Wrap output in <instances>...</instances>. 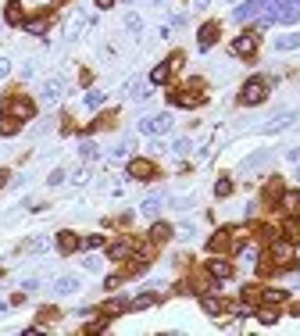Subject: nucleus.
Listing matches in <instances>:
<instances>
[{"label": "nucleus", "mask_w": 300, "mask_h": 336, "mask_svg": "<svg viewBox=\"0 0 300 336\" xmlns=\"http://www.w3.org/2000/svg\"><path fill=\"white\" fill-rule=\"evenodd\" d=\"M18 125H22V122H18L14 115H7V111H4V118H0V136H14V133H18Z\"/></svg>", "instance_id": "obj_27"}, {"label": "nucleus", "mask_w": 300, "mask_h": 336, "mask_svg": "<svg viewBox=\"0 0 300 336\" xmlns=\"http://www.w3.org/2000/svg\"><path fill=\"white\" fill-rule=\"evenodd\" d=\"M268 4H272V0H247V4H239V7H236V22H250V18H257L261 11H268Z\"/></svg>", "instance_id": "obj_8"}, {"label": "nucleus", "mask_w": 300, "mask_h": 336, "mask_svg": "<svg viewBox=\"0 0 300 336\" xmlns=\"http://www.w3.org/2000/svg\"><path fill=\"white\" fill-rule=\"evenodd\" d=\"M154 301H157L154 293H143V297H136V301H133V308H150Z\"/></svg>", "instance_id": "obj_38"}, {"label": "nucleus", "mask_w": 300, "mask_h": 336, "mask_svg": "<svg viewBox=\"0 0 300 336\" xmlns=\"http://www.w3.org/2000/svg\"><path fill=\"white\" fill-rule=\"evenodd\" d=\"M58 247H61V254H75L79 236H75V233H61V236H58Z\"/></svg>", "instance_id": "obj_28"}, {"label": "nucleus", "mask_w": 300, "mask_h": 336, "mask_svg": "<svg viewBox=\"0 0 300 336\" xmlns=\"http://www.w3.org/2000/svg\"><path fill=\"white\" fill-rule=\"evenodd\" d=\"M129 254H133V244H129V240H118V244L107 247V257H111V261H125Z\"/></svg>", "instance_id": "obj_19"}, {"label": "nucleus", "mask_w": 300, "mask_h": 336, "mask_svg": "<svg viewBox=\"0 0 300 336\" xmlns=\"http://www.w3.org/2000/svg\"><path fill=\"white\" fill-rule=\"evenodd\" d=\"M175 229H179V236H186V240H190V236H193V233H197V229H193V226H190V222H182V226H175Z\"/></svg>", "instance_id": "obj_43"}, {"label": "nucleus", "mask_w": 300, "mask_h": 336, "mask_svg": "<svg viewBox=\"0 0 300 336\" xmlns=\"http://www.w3.org/2000/svg\"><path fill=\"white\" fill-rule=\"evenodd\" d=\"M261 22H265V25H272V22L293 25V22H300V0H272V4H268V14H265Z\"/></svg>", "instance_id": "obj_1"}, {"label": "nucleus", "mask_w": 300, "mask_h": 336, "mask_svg": "<svg viewBox=\"0 0 300 336\" xmlns=\"http://www.w3.org/2000/svg\"><path fill=\"white\" fill-rule=\"evenodd\" d=\"M7 72H11V61H7V58H0V76H7Z\"/></svg>", "instance_id": "obj_50"}, {"label": "nucleus", "mask_w": 300, "mask_h": 336, "mask_svg": "<svg viewBox=\"0 0 300 336\" xmlns=\"http://www.w3.org/2000/svg\"><path fill=\"white\" fill-rule=\"evenodd\" d=\"M82 283H79V275H58L54 279V293H61V297H68V293H75Z\"/></svg>", "instance_id": "obj_12"}, {"label": "nucleus", "mask_w": 300, "mask_h": 336, "mask_svg": "<svg viewBox=\"0 0 300 336\" xmlns=\"http://www.w3.org/2000/svg\"><path fill=\"white\" fill-rule=\"evenodd\" d=\"M168 129H172V115H150L140 122V133H147V136H161Z\"/></svg>", "instance_id": "obj_4"}, {"label": "nucleus", "mask_w": 300, "mask_h": 336, "mask_svg": "<svg viewBox=\"0 0 300 336\" xmlns=\"http://www.w3.org/2000/svg\"><path fill=\"white\" fill-rule=\"evenodd\" d=\"M293 122H297V115H290V111H286V115H275V118H268V122L261 125V133H265V136H272V133H283V129H290Z\"/></svg>", "instance_id": "obj_11"}, {"label": "nucleus", "mask_w": 300, "mask_h": 336, "mask_svg": "<svg viewBox=\"0 0 300 336\" xmlns=\"http://www.w3.org/2000/svg\"><path fill=\"white\" fill-rule=\"evenodd\" d=\"M200 308H204L208 315H222V311H229V304H225L222 297H211V293H204V297H200Z\"/></svg>", "instance_id": "obj_14"}, {"label": "nucleus", "mask_w": 300, "mask_h": 336, "mask_svg": "<svg viewBox=\"0 0 300 336\" xmlns=\"http://www.w3.org/2000/svg\"><path fill=\"white\" fill-rule=\"evenodd\" d=\"M268 161H272V151H257L254 158H247V161H243V172L250 175V172H257V168H265Z\"/></svg>", "instance_id": "obj_15"}, {"label": "nucleus", "mask_w": 300, "mask_h": 336, "mask_svg": "<svg viewBox=\"0 0 300 336\" xmlns=\"http://www.w3.org/2000/svg\"><path fill=\"white\" fill-rule=\"evenodd\" d=\"M4 22H7V25H22V4H18V0H11V4L4 7Z\"/></svg>", "instance_id": "obj_21"}, {"label": "nucleus", "mask_w": 300, "mask_h": 336, "mask_svg": "<svg viewBox=\"0 0 300 336\" xmlns=\"http://www.w3.org/2000/svg\"><path fill=\"white\" fill-rule=\"evenodd\" d=\"M193 89H182V93H175V104H182V107H197V104H200V100H204V89H200V79H193Z\"/></svg>", "instance_id": "obj_9"}, {"label": "nucleus", "mask_w": 300, "mask_h": 336, "mask_svg": "<svg viewBox=\"0 0 300 336\" xmlns=\"http://www.w3.org/2000/svg\"><path fill=\"white\" fill-rule=\"evenodd\" d=\"M208 272H211L215 279H229V275H232V265H229L225 257H215V261L208 265Z\"/></svg>", "instance_id": "obj_20"}, {"label": "nucleus", "mask_w": 300, "mask_h": 336, "mask_svg": "<svg viewBox=\"0 0 300 336\" xmlns=\"http://www.w3.org/2000/svg\"><path fill=\"white\" fill-rule=\"evenodd\" d=\"M58 315H61L58 308H40V322H54Z\"/></svg>", "instance_id": "obj_36"}, {"label": "nucleus", "mask_w": 300, "mask_h": 336, "mask_svg": "<svg viewBox=\"0 0 300 336\" xmlns=\"http://www.w3.org/2000/svg\"><path fill=\"white\" fill-rule=\"evenodd\" d=\"M168 76H172V68H168V61H164V65H157V68L150 72V83L161 86V83H168Z\"/></svg>", "instance_id": "obj_30"}, {"label": "nucleus", "mask_w": 300, "mask_h": 336, "mask_svg": "<svg viewBox=\"0 0 300 336\" xmlns=\"http://www.w3.org/2000/svg\"><path fill=\"white\" fill-rule=\"evenodd\" d=\"M286 161H297V165H300V147H293V151H286Z\"/></svg>", "instance_id": "obj_49"}, {"label": "nucleus", "mask_w": 300, "mask_h": 336, "mask_svg": "<svg viewBox=\"0 0 300 336\" xmlns=\"http://www.w3.org/2000/svg\"><path fill=\"white\" fill-rule=\"evenodd\" d=\"M261 322H265V326H272V322H279V311H272V308H265V311H261Z\"/></svg>", "instance_id": "obj_40"}, {"label": "nucleus", "mask_w": 300, "mask_h": 336, "mask_svg": "<svg viewBox=\"0 0 300 336\" xmlns=\"http://www.w3.org/2000/svg\"><path fill=\"white\" fill-rule=\"evenodd\" d=\"M297 290H300V279H297Z\"/></svg>", "instance_id": "obj_54"}, {"label": "nucleus", "mask_w": 300, "mask_h": 336, "mask_svg": "<svg viewBox=\"0 0 300 336\" xmlns=\"http://www.w3.org/2000/svg\"><path fill=\"white\" fill-rule=\"evenodd\" d=\"M125 29H129L133 36H140V32H143V18H140L136 11H129V14H125Z\"/></svg>", "instance_id": "obj_29"}, {"label": "nucleus", "mask_w": 300, "mask_h": 336, "mask_svg": "<svg viewBox=\"0 0 300 336\" xmlns=\"http://www.w3.org/2000/svg\"><path fill=\"white\" fill-rule=\"evenodd\" d=\"M47 22H50V18H47V11H40V14H32V18L25 22V29H29L32 36H43V32H47Z\"/></svg>", "instance_id": "obj_17"}, {"label": "nucleus", "mask_w": 300, "mask_h": 336, "mask_svg": "<svg viewBox=\"0 0 300 336\" xmlns=\"http://www.w3.org/2000/svg\"><path fill=\"white\" fill-rule=\"evenodd\" d=\"M229 193H232V182H229V179H218V182H215V197H229Z\"/></svg>", "instance_id": "obj_35"}, {"label": "nucleus", "mask_w": 300, "mask_h": 336, "mask_svg": "<svg viewBox=\"0 0 300 336\" xmlns=\"http://www.w3.org/2000/svg\"><path fill=\"white\" fill-rule=\"evenodd\" d=\"M243 301L250 304V301H261V290H254V286H243Z\"/></svg>", "instance_id": "obj_39"}, {"label": "nucleus", "mask_w": 300, "mask_h": 336, "mask_svg": "<svg viewBox=\"0 0 300 336\" xmlns=\"http://www.w3.org/2000/svg\"><path fill=\"white\" fill-rule=\"evenodd\" d=\"M4 111H7V115H14L18 122H29V118L36 115V107H32V100H29V97H7Z\"/></svg>", "instance_id": "obj_3"}, {"label": "nucleus", "mask_w": 300, "mask_h": 336, "mask_svg": "<svg viewBox=\"0 0 300 336\" xmlns=\"http://www.w3.org/2000/svg\"><path fill=\"white\" fill-rule=\"evenodd\" d=\"M22 290H25V293H32V290H40V283H36V279H25V283H22Z\"/></svg>", "instance_id": "obj_48"}, {"label": "nucleus", "mask_w": 300, "mask_h": 336, "mask_svg": "<svg viewBox=\"0 0 300 336\" xmlns=\"http://www.w3.org/2000/svg\"><path fill=\"white\" fill-rule=\"evenodd\" d=\"M82 265H86V268H89V272H100V257H86V261H82Z\"/></svg>", "instance_id": "obj_47"}, {"label": "nucleus", "mask_w": 300, "mask_h": 336, "mask_svg": "<svg viewBox=\"0 0 300 336\" xmlns=\"http://www.w3.org/2000/svg\"><path fill=\"white\" fill-rule=\"evenodd\" d=\"M47 182H50V186H58V182H65V172H61V168H58V172H50V179H47Z\"/></svg>", "instance_id": "obj_46"}, {"label": "nucleus", "mask_w": 300, "mask_h": 336, "mask_svg": "<svg viewBox=\"0 0 300 336\" xmlns=\"http://www.w3.org/2000/svg\"><path fill=\"white\" fill-rule=\"evenodd\" d=\"M208 247H211L215 254H225L229 247H232V240H229V233H215V236L208 240Z\"/></svg>", "instance_id": "obj_22"}, {"label": "nucleus", "mask_w": 300, "mask_h": 336, "mask_svg": "<svg viewBox=\"0 0 300 336\" xmlns=\"http://www.w3.org/2000/svg\"><path fill=\"white\" fill-rule=\"evenodd\" d=\"M97 7H100V11H107V7H115V0H97Z\"/></svg>", "instance_id": "obj_51"}, {"label": "nucleus", "mask_w": 300, "mask_h": 336, "mask_svg": "<svg viewBox=\"0 0 300 336\" xmlns=\"http://www.w3.org/2000/svg\"><path fill=\"white\" fill-rule=\"evenodd\" d=\"M218 32H222V25H218V22H204V25H200V32H197V47H200V50H211V47H215V40H218Z\"/></svg>", "instance_id": "obj_7"}, {"label": "nucleus", "mask_w": 300, "mask_h": 336, "mask_svg": "<svg viewBox=\"0 0 300 336\" xmlns=\"http://www.w3.org/2000/svg\"><path fill=\"white\" fill-rule=\"evenodd\" d=\"M129 97L143 100V97H150V86H147V83H140V79H133V83H129Z\"/></svg>", "instance_id": "obj_31"}, {"label": "nucleus", "mask_w": 300, "mask_h": 336, "mask_svg": "<svg viewBox=\"0 0 300 336\" xmlns=\"http://www.w3.org/2000/svg\"><path fill=\"white\" fill-rule=\"evenodd\" d=\"M283 211H286V215H297V211H300V193H297V190L283 193Z\"/></svg>", "instance_id": "obj_24"}, {"label": "nucleus", "mask_w": 300, "mask_h": 336, "mask_svg": "<svg viewBox=\"0 0 300 336\" xmlns=\"http://www.w3.org/2000/svg\"><path fill=\"white\" fill-rule=\"evenodd\" d=\"M79 154H82V158H97V143H82Z\"/></svg>", "instance_id": "obj_42"}, {"label": "nucleus", "mask_w": 300, "mask_h": 336, "mask_svg": "<svg viewBox=\"0 0 300 336\" xmlns=\"http://www.w3.org/2000/svg\"><path fill=\"white\" fill-rule=\"evenodd\" d=\"M265 97H268V79H250V83L239 89V104H247V107H250V104H261Z\"/></svg>", "instance_id": "obj_2"}, {"label": "nucleus", "mask_w": 300, "mask_h": 336, "mask_svg": "<svg viewBox=\"0 0 300 336\" xmlns=\"http://www.w3.org/2000/svg\"><path fill=\"white\" fill-rule=\"evenodd\" d=\"M297 47H300V32H286V36L275 40V50H297Z\"/></svg>", "instance_id": "obj_23"}, {"label": "nucleus", "mask_w": 300, "mask_h": 336, "mask_svg": "<svg viewBox=\"0 0 300 336\" xmlns=\"http://www.w3.org/2000/svg\"><path fill=\"white\" fill-rule=\"evenodd\" d=\"M279 193H283V182H279V179H272V182L265 186V200H275Z\"/></svg>", "instance_id": "obj_33"}, {"label": "nucleus", "mask_w": 300, "mask_h": 336, "mask_svg": "<svg viewBox=\"0 0 300 336\" xmlns=\"http://www.w3.org/2000/svg\"><path fill=\"white\" fill-rule=\"evenodd\" d=\"M172 151H175V154H179V158H186V154H190V151H193V143H190V136H179V140H175V143H172Z\"/></svg>", "instance_id": "obj_32"}, {"label": "nucleus", "mask_w": 300, "mask_h": 336, "mask_svg": "<svg viewBox=\"0 0 300 336\" xmlns=\"http://www.w3.org/2000/svg\"><path fill=\"white\" fill-rule=\"evenodd\" d=\"M239 254H243L247 261H254V257H257V247H254V244H247V247H243V251H239Z\"/></svg>", "instance_id": "obj_45"}, {"label": "nucleus", "mask_w": 300, "mask_h": 336, "mask_svg": "<svg viewBox=\"0 0 300 336\" xmlns=\"http://www.w3.org/2000/svg\"><path fill=\"white\" fill-rule=\"evenodd\" d=\"M161 200H164L161 193H154V197L143 200V215H147V218H157V215H161Z\"/></svg>", "instance_id": "obj_25"}, {"label": "nucleus", "mask_w": 300, "mask_h": 336, "mask_svg": "<svg viewBox=\"0 0 300 336\" xmlns=\"http://www.w3.org/2000/svg\"><path fill=\"white\" fill-rule=\"evenodd\" d=\"M125 172H129V179H140V182H147V179H154V175H157L154 161H147V158H133Z\"/></svg>", "instance_id": "obj_6"}, {"label": "nucleus", "mask_w": 300, "mask_h": 336, "mask_svg": "<svg viewBox=\"0 0 300 336\" xmlns=\"http://www.w3.org/2000/svg\"><path fill=\"white\" fill-rule=\"evenodd\" d=\"M293 254H297L293 240H272V257L279 265H293Z\"/></svg>", "instance_id": "obj_10"}, {"label": "nucleus", "mask_w": 300, "mask_h": 336, "mask_svg": "<svg viewBox=\"0 0 300 336\" xmlns=\"http://www.w3.org/2000/svg\"><path fill=\"white\" fill-rule=\"evenodd\" d=\"M286 297H290L286 290H261V301H265L268 308H275V304H283Z\"/></svg>", "instance_id": "obj_26"}, {"label": "nucleus", "mask_w": 300, "mask_h": 336, "mask_svg": "<svg viewBox=\"0 0 300 336\" xmlns=\"http://www.w3.org/2000/svg\"><path fill=\"white\" fill-rule=\"evenodd\" d=\"M100 104H104V93H100V89H89V93H86V107H100Z\"/></svg>", "instance_id": "obj_34"}, {"label": "nucleus", "mask_w": 300, "mask_h": 336, "mask_svg": "<svg viewBox=\"0 0 300 336\" xmlns=\"http://www.w3.org/2000/svg\"><path fill=\"white\" fill-rule=\"evenodd\" d=\"M232 54L236 58H254L257 54V32H243L232 40Z\"/></svg>", "instance_id": "obj_5"}, {"label": "nucleus", "mask_w": 300, "mask_h": 336, "mask_svg": "<svg viewBox=\"0 0 300 336\" xmlns=\"http://www.w3.org/2000/svg\"><path fill=\"white\" fill-rule=\"evenodd\" d=\"M129 308H133V301H125V297H115V301H107V304H104V311H100V315L115 319V315H122V311H129Z\"/></svg>", "instance_id": "obj_16"}, {"label": "nucleus", "mask_w": 300, "mask_h": 336, "mask_svg": "<svg viewBox=\"0 0 300 336\" xmlns=\"http://www.w3.org/2000/svg\"><path fill=\"white\" fill-rule=\"evenodd\" d=\"M47 247H50V240H47V236H36V240H32V251H36V254H43Z\"/></svg>", "instance_id": "obj_41"}, {"label": "nucleus", "mask_w": 300, "mask_h": 336, "mask_svg": "<svg viewBox=\"0 0 300 336\" xmlns=\"http://www.w3.org/2000/svg\"><path fill=\"white\" fill-rule=\"evenodd\" d=\"M4 182H7V175H4V172H0V186H4Z\"/></svg>", "instance_id": "obj_53"}, {"label": "nucleus", "mask_w": 300, "mask_h": 336, "mask_svg": "<svg viewBox=\"0 0 300 336\" xmlns=\"http://www.w3.org/2000/svg\"><path fill=\"white\" fill-rule=\"evenodd\" d=\"M100 244H104L100 236H86V240H82V247H86V251H93V247H100Z\"/></svg>", "instance_id": "obj_44"}, {"label": "nucleus", "mask_w": 300, "mask_h": 336, "mask_svg": "<svg viewBox=\"0 0 300 336\" xmlns=\"http://www.w3.org/2000/svg\"><path fill=\"white\" fill-rule=\"evenodd\" d=\"M208 4H211V0H197V11H204V7H208Z\"/></svg>", "instance_id": "obj_52"}, {"label": "nucleus", "mask_w": 300, "mask_h": 336, "mask_svg": "<svg viewBox=\"0 0 300 336\" xmlns=\"http://www.w3.org/2000/svg\"><path fill=\"white\" fill-rule=\"evenodd\" d=\"M150 236H154V244H164V240H172V236H175V226H168V222H154Z\"/></svg>", "instance_id": "obj_18"}, {"label": "nucleus", "mask_w": 300, "mask_h": 336, "mask_svg": "<svg viewBox=\"0 0 300 336\" xmlns=\"http://www.w3.org/2000/svg\"><path fill=\"white\" fill-rule=\"evenodd\" d=\"M107 322H111V319L104 315L100 322H89V326H86V333H104V329H107Z\"/></svg>", "instance_id": "obj_37"}, {"label": "nucleus", "mask_w": 300, "mask_h": 336, "mask_svg": "<svg viewBox=\"0 0 300 336\" xmlns=\"http://www.w3.org/2000/svg\"><path fill=\"white\" fill-rule=\"evenodd\" d=\"M61 93H65V86H61V79H47V83H43V89H40V97H43L47 104L61 100Z\"/></svg>", "instance_id": "obj_13"}]
</instances>
